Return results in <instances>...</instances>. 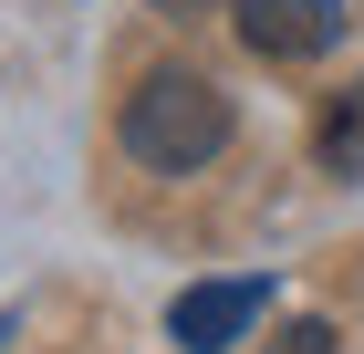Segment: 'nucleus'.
I'll list each match as a JSON object with an SVG mask.
<instances>
[{"label":"nucleus","mask_w":364,"mask_h":354,"mask_svg":"<svg viewBox=\"0 0 364 354\" xmlns=\"http://www.w3.org/2000/svg\"><path fill=\"white\" fill-rule=\"evenodd\" d=\"M219 146H229V94L208 73H188V63L136 73V94H125V157H136V167L188 177V167H208Z\"/></svg>","instance_id":"f257e3e1"},{"label":"nucleus","mask_w":364,"mask_h":354,"mask_svg":"<svg viewBox=\"0 0 364 354\" xmlns=\"http://www.w3.org/2000/svg\"><path fill=\"white\" fill-rule=\"evenodd\" d=\"M343 0H240V42H250L260 63H312L343 42Z\"/></svg>","instance_id":"f03ea898"},{"label":"nucleus","mask_w":364,"mask_h":354,"mask_svg":"<svg viewBox=\"0 0 364 354\" xmlns=\"http://www.w3.org/2000/svg\"><path fill=\"white\" fill-rule=\"evenodd\" d=\"M260 302H271V281H188V292L167 302V333L188 354H219V344H240V333L260 323Z\"/></svg>","instance_id":"7ed1b4c3"},{"label":"nucleus","mask_w":364,"mask_h":354,"mask_svg":"<svg viewBox=\"0 0 364 354\" xmlns=\"http://www.w3.org/2000/svg\"><path fill=\"white\" fill-rule=\"evenodd\" d=\"M312 157H323V177H364V83L343 94L333 115H323V136H312Z\"/></svg>","instance_id":"20e7f679"},{"label":"nucleus","mask_w":364,"mask_h":354,"mask_svg":"<svg viewBox=\"0 0 364 354\" xmlns=\"http://www.w3.org/2000/svg\"><path fill=\"white\" fill-rule=\"evenodd\" d=\"M260 354H333V323H323V313H302V323H281Z\"/></svg>","instance_id":"39448f33"},{"label":"nucleus","mask_w":364,"mask_h":354,"mask_svg":"<svg viewBox=\"0 0 364 354\" xmlns=\"http://www.w3.org/2000/svg\"><path fill=\"white\" fill-rule=\"evenodd\" d=\"M146 11H167V21H188V11H208V0H146Z\"/></svg>","instance_id":"423d86ee"}]
</instances>
